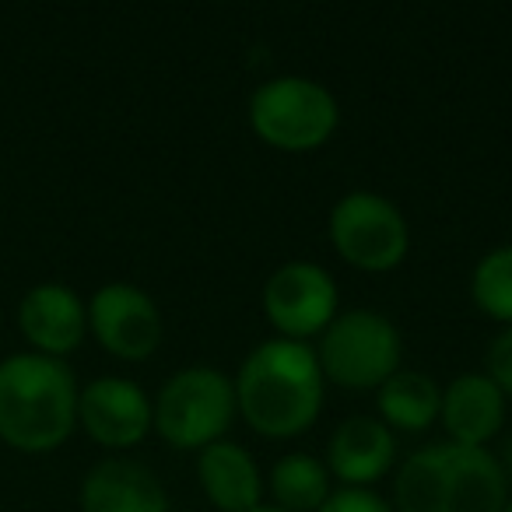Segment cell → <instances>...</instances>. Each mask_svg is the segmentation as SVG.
<instances>
[{"label": "cell", "instance_id": "6da1fadb", "mask_svg": "<svg viewBox=\"0 0 512 512\" xmlns=\"http://www.w3.org/2000/svg\"><path fill=\"white\" fill-rule=\"evenodd\" d=\"M235 411L264 439H295L320 421L327 400L313 344L271 337L260 341L235 372Z\"/></svg>", "mask_w": 512, "mask_h": 512}, {"label": "cell", "instance_id": "7a4b0ae2", "mask_svg": "<svg viewBox=\"0 0 512 512\" xmlns=\"http://www.w3.org/2000/svg\"><path fill=\"white\" fill-rule=\"evenodd\" d=\"M509 477L498 456L460 442H432L407 456L393 474L397 512H502Z\"/></svg>", "mask_w": 512, "mask_h": 512}, {"label": "cell", "instance_id": "3957f363", "mask_svg": "<svg viewBox=\"0 0 512 512\" xmlns=\"http://www.w3.org/2000/svg\"><path fill=\"white\" fill-rule=\"evenodd\" d=\"M78 379L64 358L18 351L0 362V439L22 453H53L78 425Z\"/></svg>", "mask_w": 512, "mask_h": 512}, {"label": "cell", "instance_id": "277c9868", "mask_svg": "<svg viewBox=\"0 0 512 512\" xmlns=\"http://www.w3.org/2000/svg\"><path fill=\"white\" fill-rule=\"evenodd\" d=\"M256 141L285 155H309L323 148L341 127L337 95L306 74H278L256 85L246 106Z\"/></svg>", "mask_w": 512, "mask_h": 512}, {"label": "cell", "instance_id": "5b68a950", "mask_svg": "<svg viewBox=\"0 0 512 512\" xmlns=\"http://www.w3.org/2000/svg\"><path fill=\"white\" fill-rule=\"evenodd\" d=\"M155 432L183 453H200L225 439L235 421V383L214 365H186L172 372L151 400Z\"/></svg>", "mask_w": 512, "mask_h": 512}, {"label": "cell", "instance_id": "8992f818", "mask_svg": "<svg viewBox=\"0 0 512 512\" xmlns=\"http://www.w3.org/2000/svg\"><path fill=\"white\" fill-rule=\"evenodd\" d=\"M323 379L344 390H379L404 369V337L390 316L376 309H341L320 334Z\"/></svg>", "mask_w": 512, "mask_h": 512}, {"label": "cell", "instance_id": "52a82bcc", "mask_svg": "<svg viewBox=\"0 0 512 512\" xmlns=\"http://www.w3.org/2000/svg\"><path fill=\"white\" fill-rule=\"evenodd\" d=\"M327 235L344 264L365 274H390L411 253V225L390 197L348 190L327 218Z\"/></svg>", "mask_w": 512, "mask_h": 512}, {"label": "cell", "instance_id": "ba28073f", "mask_svg": "<svg viewBox=\"0 0 512 512\" xmlns=\"http://www.w3.org/2000/svg\"><path fill=\"white\" fill-rule=\"evenodd\" d=\"M260 306L274 334L309 344L341 313V292L334 274L316 260H288L264 281Z\"/></svg>", "mask_w": 512, "mask_h": 512}, {"label": "cell", "instance_id": "9c48e42d", "mask_svg": "<svg viewBox=\"0 0 512 512\" xmlns=\"http://www.w3.org/2000/svg\"><path fill=\"white\" fill-rule=\"evenodd\" d=\"M88 330L113 358L144 362L162 344L165 323L158 302L144 288L130 281H106L88 299Z\"/></svg>", "mask_w": 512, "mask_h": 512}, {"label": "cell", "instance_id": "30bf717a", "mask_svg": "<svg viewBox=\"0 0 512 512\" xmlns=\"http://www.w3.org/2000/svg\"><path fill=\"white\" fill-rule=\"evenodd\" d=\"M78 425L106 449H130L155 428L151 397L127 376L92 379L78 393Z\"/></svg>", "mask_w": 512, "mask_h": 512}, {"label": "cell", "instance_id": "8fae6325", "mask_svg": "<svg viewBox=\"0 0 512 512\" xmlns=\"http://www.w3.org/2000/svg\"><path fill=\"white\" fill-rule=\"evenodd\" d=\"M323 463L341 488H376L397 467V432L372 414H351L330 432Z\"/></svg>", "mask_w": 512, "mask_h": 512}, {"label": "cell", "instance_id": "7c38bea8", "mask_svg": "<svg viewBox=\"0 0 512 512\" xmlns=\"http://www.w3.org/2000/svg\"><path fill=\"white\" fill-rule=\"evenodd\" d=\"M18 330L36 348V355L64 358L81 348L88 334V302L60 281L29 288L18 306Z\"/></svg>", "mask_w": 512, "mask_h": 512}, {"label": "cell", "instance_id": "4fadbf2b", "mask_svg": "<svg viewBox=\"0 0 512 512\" xmlns=\"http://www.w3.org/2000/svg\"><path fill=\"white\" fill-rule=\"evenodd\" d=\"M81 512H169V491L144 463L127 456L99 460L81 481Z\"/></svg>", "mask_w": 512, "mask_h": 512}, {"label": "cell", "instance_id": "5bb4252c", "mask_svg": "<svg viewBox=\"0 0 512 512\" xmlns=\"http://www.w3.org/2000/svg\"><path fill=\"white\" fill-rule=\"evenodd\" d=\"M505 393L488 379V372H463L442 386L439 421L449 442L488 449V442L505 425Z\"/></svg>", "mask_w": 512, "mask_h": 512}, {"label": "cell", "instance_id": "9a60e30c", "mask_svg": "<svg viewBox=\"0 0 512 512\" xmlns=\"http://www.w3.org/2000/svg\"><path fill=\"white\" fill-rule=\"evenodd\" d=\"M197 481L218 512H253L264 505V470L239 442H214L197 453Z\"/></svg>", "mask_w": 512, "mask_h": 512}, {"label": "cell", "instance_id": "2e32d148", "mask_svg": "<svg viewBox=\"0 0 512 512\" xmlns=\"http://www.w3.org/2000/svg\"><path fill=\"white\" fill-rule=\"evenodd\" d=\"M442 386L428 372L397 369L376 390L379 421L390 432H425L432 421H439Z\"/></svg>", "mask_w": 512, "mask_h": 512}, {"label": "cell", "instance_id": "e0dca14e", "mask_svg": "<svg viewBox=\"0 0 512 512\" xmlns=\"http://www.w3.org/2000/svg\"><path fill=\"white\" fill-rule=\"evenodd\" d=\"M330 470L309 453H285L267 474V491L285 512H316L330 498Z\"/></svg>", "mask_w": 512, "mask_h": 512}, {"label": "cell", "instance_id": "ac0fdd59", "mask_svg": "<svg viewBox=\"0 0 512 512\" xmlns=\"http://www.w3.org/2000/svg\"><path fill=\"white\" fill-rule=\"evenodd\" d=\"M470 302L477 306V313L495 320L498 327H512V242L488 249L474 264Z\"/></svg>", "mask_w": 512, "mask_h": 512}, {"label": "cell", "instance_id": "d6986e66", "mask_svg": "<svg viewBox=\"0 0 512 512\" xmlns=\"http://www.w3.org/2000/svg\"><path fill=\"white\" fill-rule=\"evenodd\" d=\"M316 512H397L376 488H337Z\"/></svg>", "mask_w": 512, "mask_h": 512}, {"label": "cell", "instance_id": "ffe728a7", "mask_svg": "<svg viewBox=\"0 0 512 512\" xmlns=\"http://www.w3.org/2000/svg\"><path fill=\"white\" fill-rule=\"evenodd\" d=\"M484 372H488V379L505 393V397H512V327H502L495 334V341L488 344Z\"/></svg>", "mask_w": 512, "mask_h": 512}, {"label": "cell", "instance_id": "44dd1931", "mask_svg": "<svg viewBox=\"0 0 512 512\" xmlns=\"http://www.w3.org/2000/svg\"><path fill=\"white\" fill-rule=\"evenodd\" d=\"M498 463H502L505 477H509V481H512V439L505 442V449H502V460H498Z\"/></svg>", "mask_w": 512, "mask_h": 512}, {"label": "cell", "instance_id": "7402d4cb", "mask_svg": "<svg viewBox=\"0 0 512 512\" xmlns=\"http://www.w3.org/2000/svg\"><path fill=\"white\" fill-rule=\"evenodd\" d=\"M253 512H285V509H278V505H260V509H253Z\"/></svg>", "mask_w": 512, "mask_h": 512}, {"label": "cell", "instance_id": "603a6c76", "mask_svg": "<svg viewBox=\"0 0 512 512\" xmlns=\"http://www.w3.org/2000/svg\"><path fill=\"white\" fill-rule=\"evenodd\" d=\"M502 512H512V495H509V502H505V509Z\"/></svg>", "mask_w": 512, "mask_h": 512}]
</instances>
